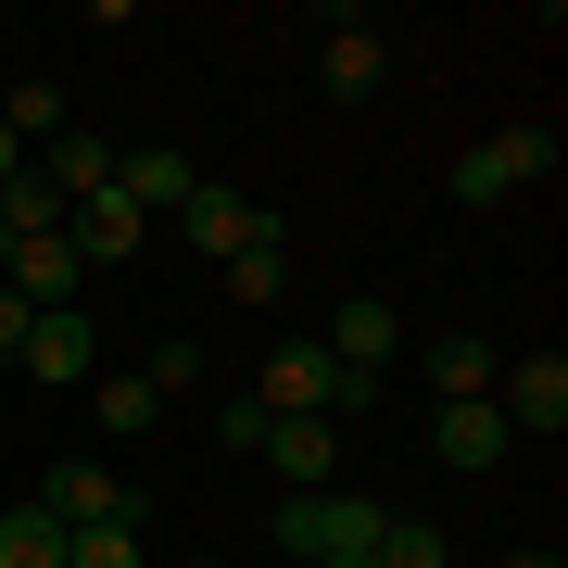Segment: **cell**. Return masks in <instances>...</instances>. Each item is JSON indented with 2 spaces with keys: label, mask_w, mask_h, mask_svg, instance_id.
Here are the masks:
<instances>
[{
  "label": "cell",
  "mask_w": 568,
  "mask_h": 568,
  "mask_svg": "<svg viewBox=\"0 0 568 568\" xmlns=\"http://www.w3.org/2000/svg\"><path fill=\"white\" fill-rule=\"evenodd\" d=\"M530 178H556V140H544V126H506V140H480V152H455V203H467V215H493V203H518Z\"/></svg>",
  "instance_id": "cell-1"
},
{
  "label": "cell",
  "mask_w": 568,
  "mask_h": 568,
  "mask_svg": "<svg viewBox=\"0 0 568 568\" xmlns=\"http://www.w3.org/2000/svg\"><path fill=\"white\" fill-rule=\"evenodd\" d=\"M493 417L530 429V443H556L568 429V354H506L493 366Z\"/></svg>",
  "instance_id": "cell-2"
},
{
  "label": "cell",
  "mask_w": 568,
  "mask_h": 568,
  "mask_svg": "<svg viewBox=\"0 0 568 568\" xmlns=\"http://www.w3.org/2000/svg\"><path fill=\"white\" fill-rule=\"evenodd\" d=\"M39 506L63 530H114V518H140V493H126L102 455H63V467H39Z\"/></svg>",
  "instance_id": "cell-3"
},
{
  "label": "cell",
  "mask_w": 568,
  "mask_h": 568,
  "mask_svg": "<svg viewBox=\"0 0 568 568\" xmlns=\"http://www.w3.org/2000/svg\"><path fill=\"white\" fill-rule=\"evenodd\" d=\"M265 467H278V493H342V417H265Z\"/></svg>",
  "instance_id": "cell-4"
},
{
  "label": "cell",
  "mask_w": 568,
  "mask_h": 568,
  "mask_svg": "<svg viewBox=\"0 0 568 568\" xmlns=\"http://www.w3.org/2000/svg\"><path fill=\"white\" fill-rule=\"evenodd\" d=\"M77 278H89V265H77V241H63V227H51V241H13V265H0V291H13L26 316L77 304Z\"/></svg>",
  "instance_id": "cell-5"
},
{
  "label": "cell",
  "mask_w": 568,
  "mask_h": 568,
  "mask_svg": "<svg viewBox=\"0 0 568 568\" xmlns=\"http://www.w3.org/2000/svg\"><path fill=\"white\" fill-rule=\"evenodd\" d=\"M178 227H190V241H203L215 265L241 253V241H278V215H253L241 190H215V178H203V190H190V203H178Z\"/></svg>",
  "instance_id": "cell-6"
},
{
  "label": "cell",
  "mask_w": 568,
  "mask_h": 568,
  "mask_svg": "<svg viewBox=\"0 0 568 568\" xmlns=\"http://www.w3.org/2000/svg\"><path fill=\"white\" fill-rule=\"evenodd\" d=\"M13 366H39V379H89L102 366V328H89V304H51L39 328H26V354Z\"/></svg>",
  "instance_id": "cell-7"
},
{
  "label": "cell",
  "mask_w": 568,
  "mask_h": 568,
  "mask_svg": "<svg viewBox=\"0 0 568 568\" xmlns=\"http://www.w3.org/2000/svg\"><path fill=\"white\" fill-rule=\"evenodd\" d=\"M140 203H126V190H89V203L77 215H63V241H77V265H126V253H140Z\"/></svg>",
  "instance_id": "cell-8"
},
{
  "label": "cell",
  "mask_w": 568,
  "mask_h": 568,
  "mask_svg": "<svg viewBox=\"0 0 568 568\" xmlns=\"http://www.w3.org/2000/svg\"><path fill=\"white\" fill-rule=\"evenodd\" d=\"M506 443H518V429L493 417V392H480V405H429V455H443V467H493Z\"/></svg>",
  "instance_id": "cell-9"
},
{
  "label": "cell",
  "mask_w": 568,
  "mask_h": 568,
  "mask_svg": "<svg viewBox=\"0 0 568 568\" xmlns=\"http://www.w3.org/2000/svg\"><path fill=\"white\" fill-rule=\"evenodd\" d=\"M114 190H126L140 215H178L190 190H203V164H190V152H126V164H114Z\"/></svg>",
  "instance_id": "cell-10"
},
{
  "label": "cell",
  "mask_w": 568,
  "mask_h": 568,
  "mask_svg": "<svg viewBox=\"0 0 568 568\" xmlns=\"http://www.w3.org/2000/svg\"><path fill=\"white\" fill-rule=\"evenodd\" d=\"M392 342H405V316H392V304H379V291H354V304H342V316H328V354H342V366H379Z\"/></svg>",
  "instance_id": "cell-11"
},
{
  "label": "cell",
  "mask_w": 568,
  "mask_h": 568,
  "mask_svg": "<svg viewBox=\"0 0 568 568\" xmlns=\"http://www.w3.org/2000/svg\"><path fill=\"white\" fill-rule=\"evenodd\" d=\"M63 544H77V530H63L39 493H26V506H0V568H63Z\"/></svg>",
  "instance_id": "cell-12"
},
{
  "label": "cell",
  "mask_w": 568,
  "mask_h": 568,
  "mask_svg": "<svg viewBox=\"0 0 568 568\" xmlns=\"http://www.w3.org/2000/svg\"><path fill=\"white\" fill-rule=\"evenodd\" d=\"M493 366H506L493 342H429V405H480V392H493Z\"/></svg>",
  "instance_id": "cell-13"
},
{
  "label": "cell",
  "mask_w": 568,
  "mask_h": 568,
  "mask_svg": "<svg viewBox=\"0 0 568 568\" xmlns=\"http://www.w3.org/2000/svg\"><path fill=\"white\" fill-rule=\"evenodd\" d=\"M39 178L63 190V215H77L89 190H114V140H51V152H39Z\"/></svg>",
  "instance_id": "cell-14"
},
{
  "label": "cell",
  "mask_w": 568,
  "mask_h": 568,
  "mask_svg": "<svg viewBox=\"0 0 568 568\" xmlns=\"http://www.w3.org/2000/svg\"><path fill=\"white\" fill-rule=\"evenodd\" d=\"M0 227H13V241H51V227H63V190L39 178V164H13V178H0Z\"/></svg>",
  "instance_id": "cell-15"
},
{
  "label": "cell",
  "mask_w": 568,
  "mask_h": 568,
  "mask_svg": "<svg viewBox=\"0 0 568 568\" xmlns=\"http://www.w3.org/2000/svg\"><path fill=\"white\" fill-rule=\"evenodd\" d=\"M379 26H328V89H342V102H366V89H379Z\"/></svg>",
  "instance_id": "cell-16"
},
{
  "label": "cell",
  "mask_w": 568,
  "mask_h": 568,
  "mask_svg": "<svg viewBox=\"0 0 568 568\" xmlns=\"http://www.w3.org/2000/svg\"><path fill=\"white\" fill-rule=\"evenodd\" d=\"M89 405H102V429H114V443H140V429L164 417V392L140 379V366H114V379H102V392H89Z\"/></svg>",
  "instance_id": "cell-17"
},
{
  "label": "cell",
  "mask_w": 568,
  "mask_h": 568,
  "mask_svg": "<svg viewBox=\"0 0 568 568\" xmlns=\"http://www.w3.org/2000/svg\"><path fill=\"white\" fill-rule=\"evenodd\" d=\"M278 278H291L278 241H241V253H227V304H278Z\"/></svg>",
  "instance_id": "cell-18"
},
{
  "label": "cell",
  "mask_w": 568,
  "mask_h": 568,
  "mask_svg": "<svg viewBox=\"0 0 568 568\" xmlns=\"http://www.w3.org/2000/svg\"><path fill=\"white\" fill-rule=\"evenodd\" d=\"M0 126H13V140H63V89H51V77H13Z\"/></svg>",
  "instance_id": "cell-19"
},
{
  "label": "cell",
  "mask_w": 568,
  "mask_h": 568,
  "mask_svg": "<svg viewBox=\"0 0 568 568\" xmlns=\"http://www.w3.org/2000/svg\"><path fill=\"white\" fill-rule=\"evenodd\" d=\"M366 568H455V544H443L429 518H392V530H379V556H366Z\"/></svg>",
  "instance_id": "cell-20"
},
{
  "label": "cell",
  "mask_w": 568,
  "mask_h": 568,
  "mask_svg": "<svg viewBox=\"0 0 568 568\" xmlns=\"http://www.w3.org/2000/svg\"><path fill=\"white\" fill-rule=\"evenodd\" d=\"M63 568H140V518H114V530H77V544H63Z\"/></svg>",
  "instance_id": "cell-21"
},
{
  "label": "cell",
  "mask_w": 568,
  "mask_h": 568,
  "mask_svg": "<svg viewBox=\"0 0 568 568\" xmlns=\"http://www.w3.org/2000/svg\"><path fill=\"white\" fill-rule=\"evenodd\" d=\"M140 379H152V392H190V379H203V342H152Z\"/></svg>",
  "instance_id": "cell-22"
},
{
  "label": "cell",
  "mask_w": 568,
  "mask_h": 568,
  "mask_svg": "<svg viewBox=\"0 0 568 568\" xmlns=\"http://www.w3.org/2000/svg\"><path fill=\"white\" fill-rule=\"evenodd\" d=\"M26 328H39V316H26L13 291H0V354H26Z\"/></svg>",
  "instance_id": "cell-23"
},
{
  "label": "cell",
  "mask_w": 568,
  "mask_h": 568,
  "mask_svg": "<svg viewBox=\"0 0 568 568\" xmlns=\"http://www.w3.org/2000/svg\"><path fill=\"white\" fill-rule=\"evenodd\" d=\"M506 568H568V556H556V544H530V556H506Z\"/></svg>",
  "instance_id": "cell-24"
},
{
  "label": "cell",
  "mask_w": 568,
  "mask_h": 568,
  "mask_svg": "<svg viewBox=\"0 0 568 568\" xmlns=\"http://www.w3.org/2000/svg\"><path fill=\"white\" fill-rule=\"evenodd\" d=\"M13 164H26V140H13V126H0V178H13Z\"/></svg>",
  "instance_id": "cell-25"
},
{
  "label": "cell",
  "mask_w": 568,
  "mask_h": 568,
  "mask_svg": "<svg viewBox=\"0 0 568 568\" xmlns=\"http://www.w3.org/2000/svg\"><path fill=\"white\" fill-rule=\"evenodd\" d=\"M190 568H203V556H190Z\"/></svg>",
  "instance_id": "cell-26"
}]
</instances>
